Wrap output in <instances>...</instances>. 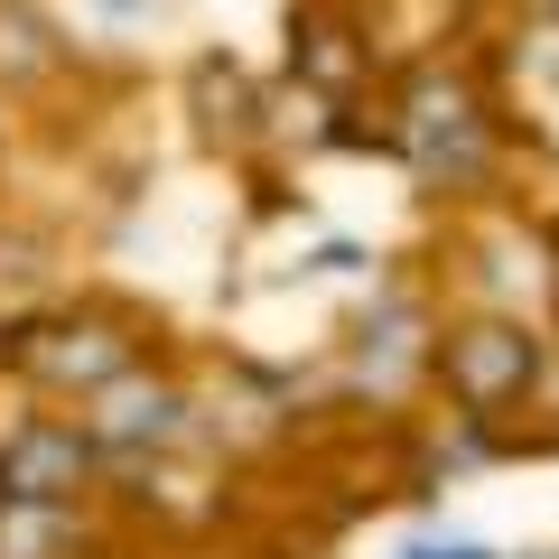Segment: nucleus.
Returning <instances> with one entry per match:
<instances>
[{
    "instance_id": "nucleus-3",
    "label": "nucleus",
    "mask_w": 559,
    "mask_h": 559,
    "mask_svg": "<svg viewBox=\"0 0 559 559\" xmlns=\"http://www.w3.org/2000/svg\"><path fill=\"white\" fill-rule=\"evenodd\" d=\"M429 364H439V382H448V401H457L466 419H495V411H513L522 392L540 382V336H532V318H466V326H448L439 345H429Z\"/></svg>"
},
{
    "instance_id": "nucleus-6",
    "label": "nucleus",
    "mask_w": 559,
    "mask_h": 559,
    "mask_svg": "<svg viewBox=\"0 0 559 559\" xmlns=\"http://www.w3.org/2000/svg\"><path fill=\"white\" fill-rule=\"evenodd\" d=\"M75 503H0V559H66Z\"/></svg>"
},
{
    "instance_id": "nucleus-8",
    "label": "nucleus",
    "mask_w": 559,
    "mask_h": 559,
    "mask_svg": "<svg viewBox=\"0 0 559 559\" xmlns=\"http://www.w3.org/2000/svg\"><path fill=\"white\" fill-rule=\"evenodd\" d=\"M401 559H495L485 540H419V550H401Z\"/></svg>"
},
{
    "instance_id": "nucleus-2",
    "label": "nucleus",
    "mask_w": 559,
    "mask_h": 559,
    "mask_svg": "<svg viewBox=\"0 0 559 559\" xmlns=\"http://www.w3.org/2000/svg\"><path fill=\"white\" fill-rule=\"evenodd\" d=\"M10 364H20L38 392H84L94 401L103 382L140 373V336L121 318H103V308H57V318H28L20 336H10Z\"/></svg>"
},
{
    "instance_id": "nucleus-1",
    "label": "nucleus",
    "mask_w": 559,
    "mask_h": 559,
    "mask_svg": "<svg viewBox=\"0 0 559 559\" xmlns=\"http://www.w3.org/2000/svg\"><path fill=\"white\" fill-rule=\"evenodd\" d=\"M392 140L411 150L419 178H439V187H476L485 159H495L485 94H476L466 75H448V66H429V75L401 84V103H392Z\"/></svg>"
},
{
    "instance_id": "nucleus-5",
    "label": "nucleus",
    "mask_w": 559,
    "mask_h": 559,
    "mask_svg": "<svg viewBox=\"0 0 559 559\" xmlns=\"http://www.w3.org/2000/svg\"><path fill=\"white\" fill-rule=\"evenodd\" d=\"M187 419H197V401L178 392V382H150V373H121L94 392V411H84V429H94L103 457H140V448H178Z\"/></svg>"
},
{
    "instance_id": "nucleus-7",
    "label": "nucleus",
    "mask_w": 559,
    "mask_h": 559,
    "mask_svg": "<svg viewBox=\"0 0 559 559\" xmlns=\"http://www.w3.org/2000/svg\"><path fill=\"white\" fill-rule=\"evenodd\" d=\"M57 75V28L28 10V0H0V84Z\"/></svg>"
},
{
    "instance_id": "nucleus-9",
    "label": "nucleus",
    "mask_w": 559,
    "mask_h": 559,
    "mask_svg": "<svg viewBox=\"0 0 559 559\" xmlns=\"http://www.w3.org/2000/svg\"><path fill=\"white\" fill-rule=\"evenodd\" d=\"M103 10H112V20H140V10H159V0H103Z\"/></svg>"
},
{
    "instance_id": "nucleus-4",
    "label": "nucleus",
    "mask_w": 559,
    "mask_h": 559,
    "mask_svg": "<svg viewBox=\"0 0 559 559\" xmlns=\"http://www.w3.org/2000/svg\"><path fill=\"white\" fill-rule=\"evenodd\" d=\"M103 448L84 419H20L0 439V503H75L94 485Z\"/></svg>"
}]
</instances>
